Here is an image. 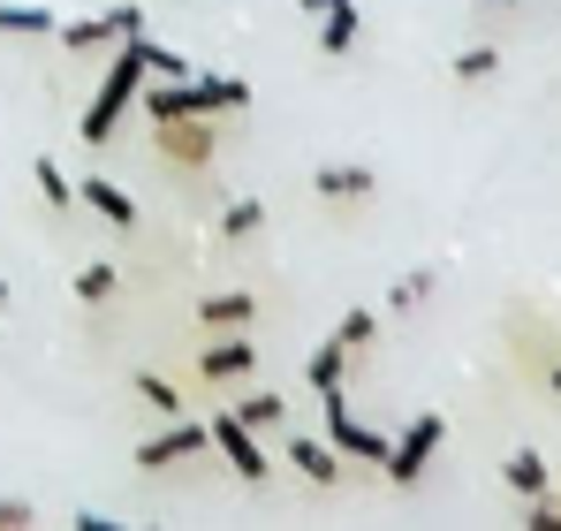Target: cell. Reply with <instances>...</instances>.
Instances as JSON below:
<instances>
[{"instance_id": "6da1fadb", "label": "cell", "mask_w": 561, "mask_h": 531, "mask_svg": "<svg viewBox=\"0 0 561 531\" xmlns=\"http://www.w3.org/2000/svg\"><path fill=\"white\" fill-rule=\"evenodd\" d=\"M145 77H152V38L145 31H129V46L106 61V77H99V91H92V106H84V145H106L122 122H129V106H137V91H145Z\"/></svg>"}, {"instance_id": "7a4b0ae2", "label": "cell", "mask_w": 561, "mask_h": 531, "mask_svg": "<svg viewBox=\"0 0 561 531\" xmlns=\"http://www.w3.org/2000/svg\"><path fill=\"white\" fill-rule=\"evenodd\" d=\"M440 441H448V418H440V410H417V418H410V433H402V441H387V463H379V471H387V486H417V478H425V463L440 455Z\"/></svg>"}, {"instance_id": "3957f363", "label": "cell", "mask_w": 561, "mask_h": 531, "mask_svg": "<svg viewBox=\"0 0 561 531\" xmlns=\"http://www.w3.org/2000/svg\"><path fill=\"white\" fill-rule=\"evenodd\" d=\"M319 410H327V441L342 448L350 463H387V433L365 426V418L350 410V395H342V387H319Z\"/></svg>"}, {"instance_id": "277c9868", "label": "cell", "mask_w": 561, "mask_h": 531, "mask_svg": "<svg viewBox=\"0 0 561 531\" xmlns=\"http://www.w3.org/2000/svg\"><path fill=\"white\" fill-rule=\"evenodd\" d=\"M152 152L175 168H205L213 160V114H183V122H152Z\"/></svg>"}, {"instance_id": "5b68a950", "label": "cell", "mask_w": 561, "mask_h": 531, "mask_svg": "<svg viewBox=\"0 0 561 531\" xmlns=\"http://www.w3.org/2000/svg\"><path fill=\"white\" fill-rule=\"evenodd\" d=\"M205 448H213V433H205V426H168V433L137 441V455H129V463H137V471H175V463H197Z\"/></svg>"}, {"instance_id": "8992f818", "label": "cell", "mask_w": 561, "mask_h": 531, "mask_svg": "<svg viewBox=\"0 0 561 531\" xmlns=\"http://www.w3.org/2000/svg\"><path fill=\"white\" fill-rule=\"evenodd\" d=\"M205 433H213V448L228 455V471H236V478H266V448H259V433H251L236 410H220Z\"/></svg>"}, {"instance_id": "52a82bcc", "label": "cell", "mask_w": 561, "mask_h": 531, "mask_svg": "<svg viewBox=\"0 0 561 531\" xmlns=\"http://www.w3.org/2000/svg\"><path fill=\"white\" fill-rule=\"evenodd\" d=\"M77 205H92L106 228H137V197H129V190H114L106 176H84V182H77Z\"/></svg>"}, {"instance_id": "ba28073f", "label": "cell", "mask_w": 561, "mask_h": 531, "mask_svg": "<svg viewBox=\"0 0 561 531\" xmlns=\"http://www.w3.org/2000/svg\"><path fill=\"white\" fill-rule=\"evenodd\" d=\"M501 486L524 494V501H531V494H554V463H547L539 448H516V455L501 463Z\"/></svg>"}, {"instance_id": "9c48e42d", "label": "cell", "mask_w": 561, "mask_h": 531, "mask_svg": "<svg viewBox=\"0 0 561 531\" xmlns=\"http://www.w3.org/2000/svg\"><path fill=\"white\" fill-rule=\"evenodd\" d=\"M311 23H319V54H327V61H342V54L357 46V31H365L357 0H334V8H327V15H311Z\"/></svg>"}, {"instance_id": "30bf717a", "label": "cell", "mask_w": 561, "mask_h": 531, "mask_svg": "<svg viewBox=\"0 0 561 531\" xmlns=\"http://www.w3.org/2000/svg\"><path fill=\"white\" fill-rule=\"evenodd\" d=\"M251 364H259V350H251V335H228V342L197 350V380H243Z\"/></svg>"}, {"instance_id": "8fae6325", "label": "cell", "mask_w": 561, "mask_h": 531, "mask_svg": "<svg viewBox=\"0 0 561 531\" xmlns=\"http://www.w3.org/2000/svg\"><path fill=\"white\" fill-rule=\"evenodd\" d=\"M288 463H296L311 486H334V478H342V448H334V441H311V433H296V441H288Z\"/></svg>"}, {"instance_id": "7c38bea8", "label": "cell", "mask_w": 561, "mask_h": 531, "mask_svg": "<svg viewBox=\"0 0 561 531\" xmlns=\"http://www.w3.org/2000/svg\"><path fill=\"white\" fill-rule=\"evenodd\" d=\"M379 182H373V168H350V160H334V168H311V197H373Z\"/></svg>"}, {"instance_id": "4fadbf2b", "label": "cell", "mask_w": 561, "mask_h": 531, "mask_svg": "<svg viewBox=\"0 0 561 531\" xmlns=\"http://www.w3.org/2000/svg\"><path fill=\"white\" fill-rule=\"evenodd\" d=\"M54 38H61L69 54H99V46H114V38H122V23H114V8H106V15H77V23H54Z\"/></svg>"}, {"instance_id": "5bb4252c", "label": "cell", "mask_w": 561, "mask_h": 531, "mask_svg": "<svg viewBox=\"0 0 561 531\" xmlns=\"http://www.w3.org/2000/svg\"><path fill=\"white\" fill-rule=\"evenodd\" d=\"M54 8H38V0H0V38H54Z\"/></svg>"}, {"instance_id": "9a60e30c", "label": "cell", "mask_w": 561, "mask_h": 531, "mask_svg": "<svg viewBox=\"0 0 561 531\" xmlns=\"http://www.w3.org/2000/svg\"><path fill=\"white\" fill-rule=\"evenodd\" d=\"M251 312H259V296H251V289H220V296H205V304H197V327H243Z\"/></svg>"}, {"instance_id": "2e32d148", "label": "cell", "mask_w": 561, "mask_h": 531, "mask_svg": "<svg viewBox=\"0 0 561 531\" xmlns=\"http://www.w3.org/2000/svg\"><path fill=\"white\" fill-rule=\"evenodd\" d=\"M342 372H350V350L342 342H319V350L304 357V380L311 387H342Z\"/></svg>"}, {"instance_id": "e0dca14e", "label": "cell", "mask_w": 561, "mask_h": 531, "mask_svg": "<svg viewBox=\"0 0 561 531\" xmlns=\"http://www.w3.org/2000/svg\"><path fill=\"white\" fill-rule=\"evenodd\" d=\"M236 418H243V426H251V433H259V426H280V418H288V403H280L274 387H251V395H243V403H236Z\"/></svg>"}, {"instance_id": "ac0fdd59", "label": "cell", "mask_w": 561, "mask_h": 531, "mask_svg": "<svg viewBox=\"0 0 561 531\" xmlns=\"http://www.w3.org/2000/svg\"><path fill=\"white\" fill-rule=\"evenodd\" d=\"M31 182H38V197H46V205H61V213L77 205V182L61 176V160H31Z\"/></svg>"}, {"instance_id": "d6986e66", "label": "cell", "mask_w": 561, "mask_h": 531, "mask_svg": "<svg viewBox=\"0 0 561 531\" xmlns=\"http://www.w3.org/2000/svg\"><path fill=\"white\" fill-rule=\"evenodd\" d=\"M259 228H266V205H259V197H236V205L220 213V236H228V244H243V236H259Z\"/></svg>"}, {"instance_id": "ffe728a7", "label": "cell", "mask_w": 561, "mask_h": 531, "mask_svg": "<svg viewBox=\"0 0 561 531\" xmlns=\"http://www.w3.org/2000/svg\"><path fill=\"white\" fill-rule=\"evenodd\" d=\"M373 335H379V312H342V327H334V342H342V350H350V357L365 350Z\"/></svg>"}, {"instance_id": "44dd1931", "label": "cell", "mask_w": 561, "mask_h": 531, "mask_svg": "<svg viewBox=\"0 0 561 531\" xmlns=\"http://www.w3.org/2000/svg\"><path fill=\"white\" fill-rule=\"evenodd\" d=\"M425 296H433V273H425V266H417V273H402V281L387 289V304H394V312H417Z\"/></svg>"}, {"instance_id": "7402d4cb", "label": "cell", "mask_w": 561, "mask_h": 531, "mask_svg": "<svg viewBox=\"0 0 561 531\" xmlns=\"http://www.w3.org/2000/svg\"><path fill=\"white\" fill-rule=\"evenodd\" d=\"M129 387H137V395H145V403H152V410H168V418H175V410H183V395H175V387H168V380H160V372H129Z\"/></svg>"}, {"instance_id": "603a6c76", "label": "cell", "mask_w": 561, "mask_h": 531, "mask_svg": "<svg viewBox=\"0 0 561 531\" xmlns=\"http://www.w3.org/2000/svg\"><path fill=\"white\" fill-rule=\"evenodd\" d=\"M493 69H501V46H463V54H456V77H463V84L493 77Z\"/></svg>"}, {"instance_id": "cb8c5ba5", "label": "cell", "mask_w": 561, "mask_h": 531, "mask_svg": "<svg viewBox=\"0 0 561 531\" xmlns=\"http://www.w3.org/2000/svg\"><path fill=\"white\" fill-rule=\"evenodd\" d=\"M114 289H122V273H114V266H84V273H77V296H84V304H106Z\"/></svg>"}, {"instance_id": "d4e9b609", "label": "cell", "mask_w": 561, "mask_h": 531, "mask_svg": "<svg viewBox=\"0 0 561 531\" xmlns=\"http://www.w3.org/2000/svg\"><path fill=\"white\" fill-rule=\"evenodd\" d=\"M31 517H38L31 501H0V531H23V524H31Z\"/></svg>"}, {"instance_id": "484cf974", "label": "cell", "mask_w": 561, "mask_h": 531, "mask_svg": "<svg viewBox=\"0 0 561 531\" xmlns=\"http://www.w3.org/2000/svg\"><path fill=\"white\" fill-rule=\"evenodd\" d=\"M296 8H304V15H327V8H334V0H296Z\"/></svg>"}, {"instance_id": "4316f807", "label": "cell", "mask_w": 561, "mask_h": 531, "mask_svg": "<svg viewBox=\"0 0 561 531\" xmlns=\"http://www.w3.org/2000/svg\"><path fill=\"white\" fill-rule=\"evenodd\" d=\"M0 312H8V273H0Z\"/></svg>"}, {"instance_id": "83f0119b", "label": "cell", "mask_w": 561, "mask_h": 531, "mask_svg": "<svg viewBox=\"0 0 561 531\" xmlns=\"http://www.w3.org/2000/svg\"><path fill=\"white\" fill-rule=\"evenodd\" d=\"M554 395H561V364H554Z\"/></svg>"}, {"instance_id": "f1b7e54d", "label": "cell", "mask_w": 561, "mask_h": 531, "mask_svg": "<svg viewBox=\"0 0 561 531\" xmlns=\"http://www.w3.org/2000/svg\"><path fill=\"white\" fill-rule=\"evenodd\" d=\"M493 8H516V0H493Z\"/></svg>"}, {"instance_id": "f546056e", "label": "cell", "mask_w": 561, "mask_h": 531, "mask_svg": "<svg viewBox=\"0 0 561 531\" xmlns=\"http://www.w3.org/2000/svg\"><path fill=\"white\" fill-rule=\"evenodd\" d=\"M554 478H561V471H554Z\"/></svg>"}]
</instances>
